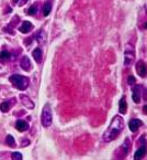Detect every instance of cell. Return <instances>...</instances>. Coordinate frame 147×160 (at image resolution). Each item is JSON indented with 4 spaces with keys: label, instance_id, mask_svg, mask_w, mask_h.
<instances>
[{
    "label": "cell",
    "instance_id": "obj_1",
    "mask_svg": "<svg viewBox=\"0 0 147 160\" xmlns=\"http://www.w3.org/2000/svg\"><path fill=\"white\" fill-rule=\"evenodd\" d=\"M124 128V120L121 116H114L110 122L108 129L104 132L102 136V139L104 142H110V141L114 140L115 138L119 137L121 132Z\"/></svg>",
    "mask_w": 147,
    "mask_h": 160
},
{
    "label": "cell",
    "instance_id": "obj_2",
    "mask_svg": "<svg viewBox=\"0 0 147 160\" xmlns=\"http://www.w3.org/2000/svg\"><path fill=\"white\" fill-rule=\"evenodd\" d=\"M9 81L13 86H16L18 90L24 91L28 88L29 84H30V80L26 76L20 75V74H13L9 78Z\"/></svg>",
    "mask_w": 147,
    "mask_h": 160
},
{
    "label": "cell",
    "instance_id": "obj_3",
    "mask_svg": "<svg viewBox=\"0 0 147 160\" xmlns=\"http://www.w3.org/2000/svg\"><path fill=\"white\" fill-rule=\"evenodd\" d=\"M41 122H42L43 127H49L53 122V116H52L51 107L48 105H45L42 111V116H41Z\"/></svg>",
    "mask_w": 147,
    "mask_h": 160
},
{
    "label": "cell",
    "instance_id": "obj_4",
    "mask_svg": "<svg viewBox=\"0 0 147 160\" xmlns=\"http://www.w3.org/2000/svg\"><path fill=\"white\" fill-rule=\"evenodd\" d=\"M135 61V53L133 49H126L124 52V66L130 68Z\"/></svg>",
    "mask_w": 147,
    "mask_h": 160
},
{
    "label": "cell",
    "instance_id": "obj_5",
    "mask_svg": "<svg viewBox=\"0 0 147 160\" xmlns=\"http://www.w3.org/2000/svg\"><path fill=\"white\" fill-rule=\"evenodd\" d=\"M130 149H131V140H130V138H126L125 140H124L123 145H122L121 147H120L119 149H117V157L120 158H123L124 156H126L128 153V151H130Z\"/></svg>",
    "mask_w": 147,
    "mask_h": 160
},
{
    "label": "cell",
    "instance_id": "obj_6",
    "mask_svg": "<svg viewBox=\"0 0 147 160\" xmlns=\"http://www.w3.org/2000/svg\"><path fill=\"white\" fill-rule=\"evenodd\" d=\"M136 71H137V74L140 76V78H144V76H146L147 74V66L146 64H145L144 61H138L137 63H136Z\"/></svg>",
    "mask_w": 147,
    "mask_h": 160
},
{
    "label": "cell",
    "instance_id": "obj_7",
    "mask_svg": "<svg viewBox=\"0 0 147 160\" xmlns=\"http://www.w3.org/2000/svg\"><path fill=\"white\" fill-rule=\"evenodd\" d=\"M140 92H142V86L140 85H135L132 91V98L133 102L136 104H138L140 102Z\"/></svg>",
    "mask_w": 147,
    "mask_h": 160
},
{
    "label": "cell",
    "instance_id": "obj_8",
    "mask_svg": "<svg viewBox=\"0 0 147 160\" xmlns=\"http://www.w3.org/2000/svg\"><path fill=\"white\" fill-rule=\"evenodd\" d=\"M143 125L142 120L137 119V118H134V119H131L130 120V122H128V128H130V130L133 132H137L138 129H140V127Z\"/></svg>",
    "mask_w": 147,
    "mask_h": 160
},
{
    "label": "cell",
    "instance_id": "obj_9",
    "mask_svg": "<svg viewBox=\"0 0 147 160\" xmlns=\"http://www.w3.org/2000/svg\"><path fill=\"white\" fill-rule=\"evenodd\" d=\"M16 129L18 132H25L29 129V124L23 119H18L16 122Z\"/></svg>",
    "mask_w": 147,
    "mask_h": 160
},
{
    "label": "cell",
    "instance_id": "obj_10",
    "mask_svg": "<svg viewBox=\"0 0 147 160\" xmlns=\"http://www.w3.org/2000/svg\"><path fill=\"white\" fill-rule=\"evenodd\" d=\"M20 99H21V103L23 104L24 107H26V108H29V109L34 108V103H33L26 95H20Z\"/></svg>",
    "mask_w": 147,
    "mask_h": 160
},
{
    "label": "cell",
    "instance_id": "obj_11",
    "mask_svg": "<svg viewBox=\"0 0 147 160\" xmlns=\"http://www.w3.org/2000/svg\"><path fill=\"white\" fill-rule=\"evenodd\" d=\"M33 29V24L29 21H23L22 24L19 27V31L21 33H29Z\"/></svg>",
    "mask_w": 147,
    "mask_h": 160
},
{
    "label": "cell",
    "instance_id": "obj_12",
    "mask_svg": "<svg viewBox=\"0 0 147 160\" xmlns=\"http://www.w3.org/2000/svg\"><path fill=\"white\" fill-rule=\"evenodd\" d=\"M146 153H147L146 146H140V148L137 149V151L135 152V155H134V158H135V159H142V158H144L145 156H146Z\"/></svg>",
    "mask_w": 147,
    "mask_h": 160
},
{
    "label": "cell",
    "instance_id": "obj_13",
    "mask_svg": "<svg viewBox=\"0 0 147 160\" xmlns=\"http://www.w3.org/2000/svg\"><path fill=\"white\" fill-rule=\"evenodd\" d=\"M20 66L21 68H23L24 71H30L31 68V61L28 57H23L21 59V62H20Z\"/></svg>",
    "mask_w": 147,
    "mask_h": 160
},
{
    "label": "cell",
    "instance_id": "obj_14",
    "mask_svg": "<svg viewBox=\"0 0 147 160\" xmlns=\"http://www.w3.org/2000/svg\"><path fill=\"white\" fill-rule=\"evenodd\" d=\"M32 55H33V58H34L35 61L38 62V63H40V62L42 61V55H43L42 49H41V48H36V49H34L32 52Z\"/></svg>",
    "mask_w": 147,
    "mask_h": 160
},
{
    "label": "cell",
    "instance_id": "obj_15",
    "mask_svg": "<svg viewBox=\"0 0 147 160\" xmlns=\"http://www.w3.org/2000/svg\"><path fill=\"white\" fill-rule=\"evenodd\" d=\"M119 109H120V113L121 114H126V111H127V104H126L125 97H122V98L120 99Z\"/></svg>",
    "mask_w": 147,
    "mask_h": 160
},
{
    "label": "cell",
    "instance_id": "obj_16",
    "mask_svg": "<svg viewBox=\"0 0 147 160\" xmlns=\"http://www.w3.org/2000/svg\"><path fill=\"white\" fill-rule=\"evenodd\" d=\"M35 38H36V40L39 41V43H42L43 44V43H45V41H46L47 35L43 30H40L36 34H35Z\"/></svg>",
    "mask_w": 147,
    "mask_h": 160
},
{
    "label": "cell",
    "instance_id": "obj_17",
    "mask_svg": "<svg viewBox=\"0 0 147 160\" xmlns=\"http://www.w3.org/2000/svg\"><path fill=\"white\" fill-rule=\"evenodd\" d=\"M51 10H52V0H48L46 2L44 3V7H43V14L45 17H47L49 13H51Z\"/></svg>",
    "mask_w": 147,
    "mask_h": 160
},
{
    "label": "cell",
    "instance_id": "obj_18",
    "mask_svg": "<svg viewBox=\"0 0 147 160\" xmlns=\"http://www.w3.org/2000/svg\"><path fill=\"white\" fill-rule=\"evenodd\" d=\"M10 58H11L10 52H8V51H1L0 52V62H1V63H5V62L9 61Z\"/></svg>",
    "mask_w": 147,
    "mask_h": 160
},
{
    "label": "cell",
    "instance_id": "obj_19",
    "mask_svg": "<svg viewBox=\"0 0 147 160\" xmlns=\"http://www.w3.org/2000/svg\"><path fill=\"white\" fill-rule=\"evenodd\" d=\"M10 107H11V106H10V103L8 101H5L0 104V109H1L2 113H8V112L10 111Z\"/></svg>",
    "mask_w": 147,
    "mask_h": 160
},
{
    "label": "cell",
    "instance_id": "obj_20",
    "mask_svg": "<svg viewBox=\"0 0 147 160\" xmlns=\"http://www.w3.org/2000/svg\"><path fill=\"white\" fill-rule=\"evenodd\" d=\"M6 142L9 147H16V141H14V138L11 136V135H8L6 137Z\"/></svg>",
    "mask_w": 147,
    "mask_h": 160
},
{
    "label": "cell",
    "instance_id": "obj_21",
    "mask_svg": "<svg viewBox=\"0 0 147 160\" xmlns=\"http://www.w3.org/2000/svg\"><path fill=\"white\" fill-rule=\"evenodd\" d=\"M36 12H38V5H36V3L31 6V7L28 9V14H30V16H34Z\"/></svg>",
    "mask_w": 147,
    "mask_h": 160
},
{
    "label": "cell",
    "instance_id": "obj_22",
    "mask_svg": "<svg viewBox=\"0 0 147 160\" xmlns=\"http://www.w3.org/2000/svg\"><path fill=\"white\" fill-rule=\"evenodd\" d=\"M12 159H22V155L20 152H13L11 155Z\"/></svg>",
    "mask_w": 147,
    "mask_h": 160
},
{
    "label": "cell",
    "instance_id": "obj_23",
    "mask_svg": "<svg viewBox=\"0 0 147 160\" xmlns=\"http://www.w3.org/2000/svg\"><path fill=\"white\" fill-rule=\"evenodd\" d=\"M127 80H128V84H130V85H135V81L136 80H135V78H134V76L130 75Z\"/></svg>",
    "mask_w": 147,
    "mask_h": 160
},
{
    "label": "cell",
    "instance_id": "obj_24",
    "mask_svg": "<svg viewBox=\"0 0 147 160\" xmlns=\"http://www.w3.org/2000/svg\"><path fill=\"white\" fill-rule=\"evenodd\" d=\"M29 142H30V141L25 139V140H23V144H22V146H26V145H29Z\"/></svg>",
    "mask_w": 147,
    "mask_h": 160
},
{
    "label": "cell",
    "instance_id": "obj_25",
    "mask_svg": "<svg viewBox=\"0 0 147 160\" xmlns=\"http://www.w3.org/2000/svg\"><path fill=\"white\" fill-rule=\"evenodd\" d=\"M144 113L147 115V105H146V106H144Z\"/></svg>",
    "mask_w": 147,
    "mask_h": 160
},
{
    "label": "cell",
    "instance_id": "obj_26",
    "mask_svg": "<svg viewBox=\"0 0 147 160\" xmlns=\"http://www.w3.org/2000/svg\"><path fill=\"white\" fill-rule=\"evenodd\" d=\"M12 1H13V3H18L20 1V0H12Z\"/></svg>",
    "mask_w": 147,
    "mask_h": 160
},
{
    "label": "cell",
    "instance_id": "obj_27",
    "mask_svg": "<svg viewBox=\"0 0 147 160\" xmlns=\"http://www.w3.org/2000/svg\"><path fill=\"white\" fill-rule=\"evenodd\" d=\"M26 1H28V0H23V1H22V2H21V5H24V3H25Z\"/></svg>",
    "mask_w": 147,
    "mask_h": 160
},
{
    "label": "cell",
    "instance_id": "obj_28",
    "mask_svg": "<svg viewBox=\"0 0 147 160\" xmlns=\"http://www.w3.org/2000/svg\"><path fill=\"white\" fill-rule=\"evenodd\" d=\"M145 28H147V23H146V24H145Z\"/></svg>",
    "mask_w": 147,
    "mask_h": 160
},
{
    "label": "cell",
    "instance_id": "obj_29",
    "mask_svg": "<svg viewBox=\"0 0 147 160\" xmlns=\"http://www.w3.org/2000/svg\"><path fill=\"white\" fill-rule=\"evenodd\" d=\"M146 13H147V10H146Z\"/></svg>",
    "mask_w": 147,
    "mask_h": 160
}]
</instances>
